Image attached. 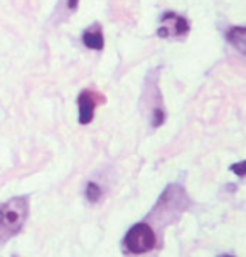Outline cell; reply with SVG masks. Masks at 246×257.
I'll return each mask as SVG.
<instances>
[{"mask_svg":"<svg viewBox=\"0 0 246 257\" xmlns=\"http://www.w3.org/2000/svg\"><path fill=\"white\" fill-rule=\"evenodd\" d=\"M0 210H2L4 234H6V239H9V237L16 235L22 229L24 222L27 219V213H29L27 200L22 197L12 198L7 203L0 205Z\"/></svg>","mask_w":246,"mask_h":257,"instance_id":"6da1fadb","label":"cell"},{"mask_svg":"<svg viewBox=\"0 0 246 257\" xmlns=\"http://www.w3.org/2000/svg\"><path fill=\"white\" fill-rule=\"evenodd\" d=\"M155 232L152 230L150 225L147 224H137L128 230L125 235V247L132 254H143L155 247Z\"/></svg>","mask_w":246,"mask_h":257,"instance_id":"7a4b0ae2","label":"cell"},{"mask_svg":"<svg viewBox=\"0 0 246 257\" xmlns=\"http://www.w3.org/2000/svg\"><path fill=\"white\" fill-rule=\"evenodd\" d=\"M78 106H79V123L81 124L91 123V119H93V116H95V106H96L93 93H91V91H83V93L79 94Z\"/></svg>","mask_w":246,"mask_h":257,"instance_id":"3957f363","label":"cell"},{"mask_svg":"<svg viewBox=\"0 0 246 257\" xmlns=\"http://www.w3.org/2000/svg\"><path fill=\"white\" fill-rule=\"evenodd\" d=\"M166 17L172 22V27L158 29V36H160V37H169V36H171V31H174V34H177V36L189 32V24H187V21L184 17L176 16V14H172V12L166 14Z\"/></svg>","mask_w":246,"mask_h":257,"instance_id":"277c9868","label":"cell"},{"mask_svg":"<svg viewBox=\"0 0 246 257\" xmlns=\"http://www.w3.org/2000/svg\"><path fill=\"white\" fill-rule=\"evenodd\" d=\"M83 42L90 49H95V51L103 49L105 39H103V34H101L100 26H93L91 29H88V31L83 34Z\"/></svg>","mask_w":246,"mask_h":257,"instance_id":"5b68a950","label":"cell"},{"mask_svg":"<svg viewBox=\"0 0 246 257\" xmlns=\"http://www.w3.org/2000/svg\"><path fill=\"white\" fill-rule=\"evenodd\" d=\"M226 37H228V41L239 51V54H246V29L244 27H231L229 31L226 32Z\"/></svg>","mask_w":246,"mask_h":257,"instance_id":"8992f818","label":"cell"},{"mask_svg":"<svg viewBox=\"0 0 246 257\" xmlns=\"http://www.w3.org/2000/svg\"><path fill=\"white\" fill-rule=\"evenodd\" d=\"M100 197H101V188L96 185V183L90 182L88 187H86V198H88L91 203H96L100 200Z\"/></svg>","mask_w":246,"mask_h":257,"instance_id":"52a82bcc","label":"cell"},{"mask_svg":"<svg viewBox=\"0 0 246 257\" xmlns=\"http://www.w3.org/2000/svg\"><path fill=\"white\" fill-rule=\"evenodd\" d=\"M231 172H234L238 177H244L246 175V162H239L231 167Z\"/></svg>","mask_w":246,"mask_h":257,"instance_id":"ba28073f","label":"cell"},{"mask_svg":"<svg viewBox=\"0 0 246 257\" xmlns=\"http://www.w3.org/2000/svg\"><path fill=\"white\" fill-rule=\"evenodd\" d=\"M163 119H166V113H163V109H155L153 111V126H160L163 123Z\"/></svg>","mask_w":246,"mask_h":257,"instance_id":"9c48e42d","label":"cell"},{"mask_svg":"<svg viewBox=\"0 0 246 257\" xmlns=\"http://www.w3.org/2000/svg\"><path fill=\"white\" fill-rule=\"evenodd\" d=\"M78 4H79V0H67V7H69V11H76V9H78Z\"/></svg>","mask_w":246,"mask_h":257,"instance_id":"30bf717a","label":"cell"},{"mask_svg":"<svg viewBox=\"0 0 246 257\" xmlns=\"http://www.w3.org/2000/svg\"><path fill=\"white\" fill-rule=\"evenodd\" d=\"M0 240H6V234H4V225H2V210H0Z\"/></svg>","mask_w":246,"mask_h":257,"instance_id":"8fae6325","label":"cell"},{"mask_svg":"<svg viewBox=\"0 0 246 257\" xmlns=\"http://www.w3.org/2000/svg\"><path fill=\"white\" fill-rule=\"evenodd\" d=\"M224 257H231V255H224Z\"/></svg>","mask_w":246,"mask_h":257,"instance_id":"7c38bea8","label":"cell"}]
</instances>
